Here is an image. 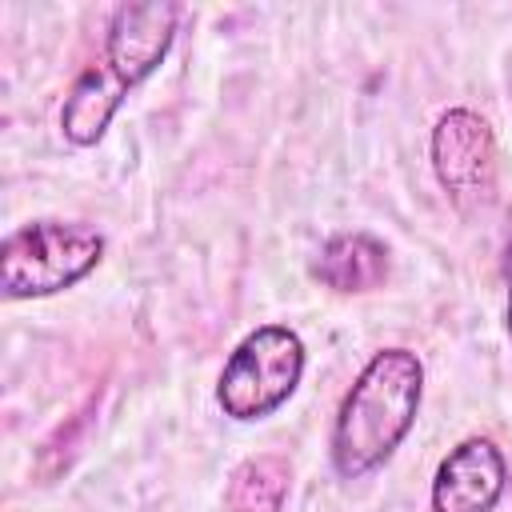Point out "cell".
Listing matches in <instances>:
<instances>
[{
	"label": "cell",
	"instance_id": "obj_1",
	"mask_svg": "<svg viewBox=\"0 0 512 512\" xmlns=\"http://www.w3.org/2000/svg\"><path fill=\"white\" fill-rule=\"evenodd\" d=\"M180 8L168 0H148V4H120L104 28V52L92 60L68 88L64 108H60V132L76 148H92L124 96L144 84L160 60L168 56L176 40Z\"/></svg>",
	"mask_w": 512,
	"mask_h": 512
},
{
	"label": "cell",
	"instance_id": "obj_2",
	"mask_svg": "<svg viewBox=\"0 0 512 512\" xmlns=\"http://www.w3.org/2000/svg\"><path fill=\"white\" fill-rule=\"evenodd\" d=\"M420 400H424L420 356L412 348H380L360 368V376L352 380V388L336 408L332 440H328L336 476L360 480L380 464H388L392 452L412 432Z\"/></svg>",
	"mask_w": 512,
	"mask_h": 512
},
{
	"label": "cell",
	"instance_id": "obj_3",
	"mask_svg": "<svg viewBox=\"0 0 512 512\" xmlns=\"http://www.w3.org/2000/svg\"><path fill=\"white\" fill-rule=\"evenodd\" d=\"M104 260V236L80 220H28L0 244V292L8 300H40L80 284Z\"/></svg>",
	"mask_w": 512,
	"mask_h": 512
},
{
	"label": "cell",
	"instance_id": "obj_4",
	"mask_svg": "<svg viewBox=\"0 0 512 512\" xmlns=\"http://www.w3.org/2000/svg\"><path fill=\"white\" fill-rule=\"evenodd\" d=\"M300 376L304 340L288 324H260L224 360V372L216 380V404L228 420L252 424L288 404L300 388Z\"/></svg>",
	"mask_w": 512,
	"mask_h": 512
},
{
	"label": "cell",
	"instance_id": "obj_5",
	"mask_svg": "<svg viewBox=\"0 0 512 512\" xmlns=\"http://www.w3.org/2000/svg\"><path fill=\"white\" fill-rule=\"evenodd\" d=\"M436 184L448 192V200L464 212L484 208L496 192L500 160H496V136L488 120L472 108H448L428 140Z\"/></svg>",
	"mask_w": 512,
	"mask_h": 512
},
{
	"label": "cell",
	"instance_id": "obj_6",
	"mask_svg": "<svg viewBox=\"0 0 512 512\" xmlns=\"http://www.w3.org/2000/svg\"><path fill=\"white\" fill-rule=\"evenodd\" d=\"M508 488V460L488 436L460 440L432 476V512H492Z\"/></svg>",
	"mask_w": 512,
	"mask_h": 512
},
{
	"label": "cell",
	"instance_id": "obj_7",
	"mask_svg": "<svg viewBox=\"0 0 512 512\" xmlns=\"http://www.w3.org/2000/svg\"><path fill=\"white\" fill-rule=\"evenodd\" d=\"M388 268H392V256H388V244L372 232H336L320 244L316 260H312V276L332 288V292H344V296H356V292H372L388 280Z\"/></svg>",
	"mask_w": 512,
	"mask_h": 512
},
{
	"label": "cell",
	"instance_id": "obj_8",
	"mask_svg": "<svg viewBox=\"0 0 512 512\" xmlns=\"http://www.w3.org/2000/svg\"><path fill=\"white\" fill-rule=\"evenodd\" d=\"M292 488V464L280 452L248 456L224 484V512H284Z\"/></svg>",
	"mask_w": 512,
	"mask_h": 512
},
{
	"label": "cell",
	"instance_id": "obj_9",
	"mask_svg": "<svg viewBox=\"0 0 512 512\" xmlns=\"http://www.w3.org/2000/svg\"><path fill=\"white\" fill-rule=\"evenodd\" d=\"M504 284H508L504 324H508V340H512V208H508V240H504Z\"/></svg>",
	"mask_w": 512,
	"mask_h": 512
}]
</instances>
